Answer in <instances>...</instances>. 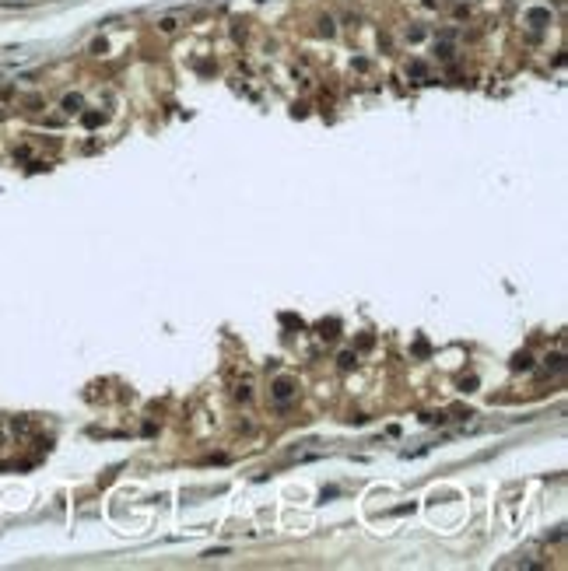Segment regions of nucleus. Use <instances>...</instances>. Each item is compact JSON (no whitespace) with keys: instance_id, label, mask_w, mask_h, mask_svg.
<instances>
[{"instance_id":"nucleus-3","label":"nucleus","mask_w":568,"mask_h":571,"mask_svg":"<svg viewBox=\"0 0 568 571\" xmlns=\"http://www.w3.org/2000/svg\"><path fill=\"white\" fill-rule=\"evenodd\" d=\"M91 53H95V56H102V53H105V39H102V42H91Z\"/></svg>"},{"instance_id":"nucleus-1","label":"nucleus","mask_w":568,"mask_h":571,"mask_svg":"<svg viewBox=\"0 0 568 571\" xmlns=\"http://www.w3.org/2000/svg\"><path fill=\"white\" fill-rule=\"evenodd\" d=\"M81 105H85L81 95H67V98H63V109H67V112H81Z\"/></svg>"},{"instance_id":"nucleus-2","label":"nucleus","mask_w":568,"mask_h":571,"mask_svg":"<svg viewBox=\"0 0 568 571\" xmlns=\"http://www.w3.org/2000/svg\"><path fill=\"white\" fill-rule=\"evenodd\" d=\"M274 396H277V400H284V396H291V382H288V378H284V382H277V389H274Z\"/></svg>"}]
</instances>
